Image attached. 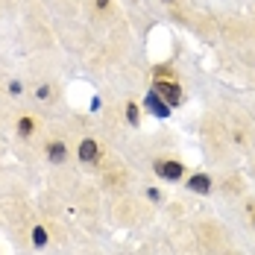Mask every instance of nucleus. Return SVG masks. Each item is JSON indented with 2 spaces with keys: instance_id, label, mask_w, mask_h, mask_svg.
Segmentation results:
<instances>
[{
  "instance_id": "6",
  "label": "nucleus",
  "mask_w": 255,
  "mask_h": 255,
  "mask_svg": "<svg viewBox=\"0 0 255 255\" xmlns=\"http://www.w3.org/2000/svg\"><path fill=\"white\" fill-rule=\"evenodd\" d=\"M47 158H50L53 164H62V161L68 158V147H65L62 141H53L50 147H47Z\"/></svg>"
},
{
  "instance_id": "8",
  "label": "nucleus",
  "mask_w": 255,
  "mask_h": 255,
  "mask_svg": "<svg viewBox=\"0 0 255 255\" xmlns=\"http://www.w3.org/2000/svg\"><path fill=\"white\" fill-rule=\"evenodd\" d=\"M127 121L132 127H138V121H141V109H138L135 103H127Z\"/></svg>"
},
{
  "instance_id": "9",
  "label": "nucleus",
  "mask_w": 255,
  "mask_h": 255,
  "mask_svg": "<svg viewBox=\"0 0 255 255\" xmlns=\"http://www.w3.org/2000/svg\"><path fill=\"white\" fill-rule=\"evenodd\" d=\"M32 244H35V247H44V244H47V229H44V226H35V229H32Z\"/></svg>"
},
{
  "instance_id": "4",
  "label": "nucleus",
  "mask_w": 255,
  "mask_h": 255,
  "mask_svg": "<svg viewBox=\"0 0 255 255\" xmlns=\"http://www.w3.org/2000/svg\"><path fill=\"white\" fill-rule=\"evenodd\" d=\"M147 109H150V112H153V115H158V118H167V115H170V103L167 100H158V91H150V94H147Z\"/></svg>"
},
{
  "instance_id": "1",
  "label": "nucleus",
  "mask_w": 255,
  "mask_h": 255,
  "mask_svg": "<svg viewBox=\"0 0 255 255\" xmlns=\"http://www.w3.org/2000/svg\"><path fill=\"white\" fill-rule=\"evenodd\" d=\"M155 91L170 103V106H179V103H182V88L170 79V71H167V68H158V71H155Z\"/></svg>"
},
{
  "instance_id": "3",
  "label": "nucleus",
  "mask_w": 255,
  "mask_h": 255,
  "mask_svg": "<svg viewBox=\"0 0 255 255\" xmlns=\"http://www.w3.org/2000/svg\"><path fill=\"white\" fill-rule=\"evenodd\" d=\"M97 155H100V147H97L94 138H82V141H79V161H82V164H94Z\"/></svg>"
},
{
  "instance_id": "7",
  "label": "nucleus",
  "mask_w": 255,
  "mask_h": 255,
  "mask_svg": "<svg viewBox=\"0 0 255 255\" xmlns=\"http://www.w3.org/2000/svg\"><path fill=\"white\" fill-rule=\"evenodd\" d=\"M32 129H35V121H32V118H21V121H18V135H21V138H29Z\"/></svg>"
},
{
  "instance_id": "13",
  "label": "nucleus",
  "mask_w": 255,
  "mask_h": 255,
  "mask_svg": "<svg viewBox=\"0 0 255 255\" xmlns=\"http://www.w3.org/2000/svg\"><path fill=\"white\" fill-rule=\"evenodd\" d=\"M167 3H173V0H167Z\"/></svg>"
},
{
  "instance_id": "2",
  "label": "nucleus",
  "mask_w": 255,
  "mask_h": 255,
  "mask_svg": "<svg viewBox=\"0 0 255 255\" xmlns=\"http://www.w3.org/2000/svg\"><path fill=\"white\" fill-rule=\"evenodd\" d=\"M153 170H155V176L167 179V182H176V179L185 176V164L176 161V158H161V161H155Z\"/></svg>"
},
{
  "instance_id": "14",
  "label": "nucleus",
  "mask_w": 255,
  "mask_h": 255,
  "mask_svg": "<svg viewBox=\"0 0 255 255\" xmlns=\"http://www.w3.org/2000/svg\"><path fill=\"white\" fill-rule=\"evenodd\" d=\"M253 223H255V220H253Z\"/></svg>"
},
{
  "instance_id": "11",
  "label": "nucleus",
  "mask_w": 255,
  "mask_h": 255,
  "mask_svg": "<svg viewBox=\"0 0 255 255\" xmlns=\"http://www.w3.org/2000/svg\"><path fill=\"white\" fill-rule=\"evenodd\" d=\"M35 97H38V100H50V85H38Z\"/></svg>"
},
{
  "instance_id": "10",
  "label": "nucleus",
  "mask_w": 255,
  "mask_h": 255,
  "mask_svg": "<svg viewBox=\"0 0 255 255\" xmlns=\"http://www.w3.org/2000/svg\"><path fill=\"white\" fill-rule=\"evenodd\" d=\"M21 91H24V85H21L18 79H12V82H9V94H12V97H18Z\"/></svg>"
},
{
  "instance_id": "5",
  "label": "nucleus",
  "mask_w": 255,
  "mask_h": 255,
  "mask_svg": "<svg viewBox=\"0 0 255 255\" xmlns=\"http://www.w3.org/2000/svg\"><path fill=\"white\" fill-rule=\"evenodd\" d=\"M188 188L194 194H208L211 191V176L208 173H194V176L188 179Z\"/></svg>"
},
{
  "instance_id": "12",
  "label": "nucleus",
  "mask_w": 255,
  "mask_h": 255,
  "mask_svg": "<svg viewBox=\"0 0 255 255\" xmlns=\"http://www.w3.org/2000/svg\"><path fill=\"white\" fill-rule=\"evenodd\" d=\"M97 9H109V0H97Z\"/></svg>"
}]
</instances>
